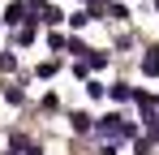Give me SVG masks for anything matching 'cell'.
<instances>
[{
  "mask_svg": "<svg viewBox=\"0 0 159 155\" xmlns=\"http://www.w3.org/2000/svg\"><path fill=\"white\" fill-rule=\"evenodd\" d=\"M69 22H73V26H78V30H82V26H90V22H95V17H90V9H82V13H73Z\"/></svg>",
  "mask_w": 159,
  "mask_h": 155,
  "instance_id": "cell-10",
  "label": "cell"
},
{
  "mask_svg": "<svg viewBox=\"0 0 159 155\" xmlns=\"http://www.w3.org/2000/svg\"><path fill=\"white\" fill-rule=\"evenodd\" d=\"M43 22H48V26H60V22H65V13H60L56 4H48V9H43Z\"/></svg>",
  "mask_w": 159,
  "mask_h": 155,
  "instance_id": "cell-6",
  "label": "cell"
},
{
  "mask_svg": "<svg viewBox=\"0 0 159 155\" xmlns=\"http://www.w3.org/2000/svg\"><path fill=\"white\" fill-rule=\"evenodd\" d=\"M0 69H4V73H9V69H17V56H13V52H4V56H0Z\"/></svg>",
  "mask_w": 159,
  "mask_h": 155,
  "instance_id": "cell-12",
  "label": "cell"
},
{
  "mask_svg": "<svg viewBox=\"0 0 159 155\" xmlns=\"http://www.w3.org/2000/svg\"><path fill=\"white\" fill-rule=\"evenodd\" d=\"M17 43H22V48H26V43H34V26H30V22L17 26Z\"/></svg>",
  "mask_w": 159,
  "mask_h": 155,
  "instance_id": "cell-5",
  "label": "cell"
},
{
  "mask_svg": "<svg viewBox=\"0 0 159 155\" xmlns=\"http://www.w3.org/2000/svg\"><path fill=\"white\" fill-rule=\"evenodd\" d=\"M48 48H52V52H60V48H69V39H65L60 30H52V35H48Z\"/></svg>",
  "mask_w": 159,
  "mask_h": 155,
  "instance_id": "cell-8",
  "label": "cell"
},
{
  "mask_svg": "<svg viewBox=\"0 0 159 155\" xmlns=\"http://www.w3.org/2000/svg\"><path fill=\"white\" fill-rule=\"evenodd\" d=\"M95 129H99L103 138H133V125H129V121H120V116H103Z\"/></svg>",
  "mask_w": 159,
  "mask_h": 155,
  "instance_id": "cell-1",
  "label": "cell"
},
{
  "mask_svg": "<svg viewBox=\"0 0 159 155\" xmlns=\"http://www.w3.org/2000/svg\"><path fill=\"white\" fill-rule=\"evenodd\" d=\"M155 9H159V0H155Z\"/></svg>",
  "mask_w": 159,
  "mask_h": 155,
  "instance_id": "cell-14",
  "label": "cell"
},
{
  "mask_svg": "<svg viewBox=\"0 0 159 155\" xmlns=\"http://www.w3.org/2000/svg\"><path fill=\"white\" fill-rule=\"evenodd\" d=\"M86 95H90V99H103V82H90V78H86Z\"/></svg>",
  "mask_w": 159,
  "mask_h": 155,
  "instance_id": "cell-11",
  "label": "cell"
},
{
  "mask_svg": "<svg viewBox=\"0 0 159 155\" xmlns=\"http://www.w3.org/2000/svg\"><path fill=\"white\" fill-rule=\"evenodd\" d=\"M22 22H30V4L17 0V4H9V9H4V26H13V30H17Z\"/></svg>",
  "mask_w": 159,
  "mask_h": 155,
  "instance_id": "cell-2",
  "label": "cell"
},
{
  "mask_svg": "<svg viewBox=\"0 0 159 155\" xmlns=\"http://www.w3.org/2000/svg\"><path fill=\"white\" fill-rule=\"evenodd\" d=\"M73 129H78V134H86V129H95V121H90L86 112H73Z\"/></svg>",
  "mask_w": 159,
  "mask_h": 155,
  "instance_id": "cell-7",
  "label": "cell"
},
{
  "mask_svg": "<svg viewBox=\"0 0 159 155\" xmlns=\"http://www.w3.org/2000/svg\"><path fill=\"white\" fill-rule=\"evenodd\" d=\"M142 73H146V78H155V73H159V48H151L146 56H142Z\"/></svg>",
  "mask_w": 159,
  "mask_h": 155,
  "instance_id": "cell-3",
  "label": "cell"
},
{
  "mask_svg": "<svg viewBox=\"0 0 159 155\" xmlns=\"http://www.w3.org/2000/svg\"><path fill=\"white\" fill-rule=\"evenodd\" d=\"M82 60H86V65H90V69H103V65H107V52H86V56H82Z\"/></svg>",
  "mask_w": 159,
  "mask_h": 155,
  "instance_id": "cell-4",
  "label": "cell"
},
{
  "mask_svg": "<svg viewBox=\"0 0 159 155\" xmlns=\"http://www.w3.org/2000/svg\"><path fill=\"white\" fill-rule=\"evenodd\" d=\"M107 95H112V99H116V103H120V99H133V91H129V86H125V82H120V86H112Z\"/></svg>",
  "mask_w": 159,
  "mask_h": 155,
  "instance_id": "cell-9",
  "label": "cell"
},
{
  "mask_svg": "<svg viewBox=\"0 0 159 155\" xmlns=\"http://www.w3.org/2000/svg\"><path fill=\"white\" fill-rule=\"evenodd\" d=\"M34 73H39V78H52V73H56V60H43V65H39Z\"/></svg>",
  "mask_w": 159,
  "mask_h": 155,
  "instance_id": "cell-13",
  "label": "cell"
}]
</instances>
